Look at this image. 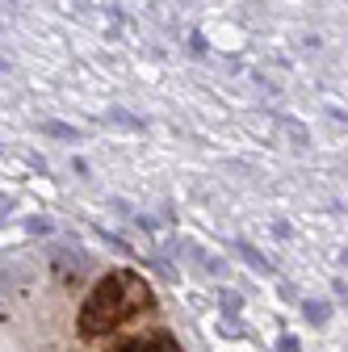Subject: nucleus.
<instances>
[{
  "mask_svg": "<svg viewBox=\"0 0 348 352\" xmlns=\"http://www.w3.org/2000/svg\"><path fill=\"white\" fill-rule=\"evenodd\" d=\"M143 311H151V285L130 269H113L89 289V298H84L80 315H76V327L84 340H97V336L126 327Z\"/></svg>",
  "mask_w": 348,
  "mask_h": 352,
  "instance_id": "nucleus-1",
  "label": "nucleus"
},
{
  "mask_svg": "<svg viewBox=\"0 0 348 352\" xmlns=\"http://www.w3.org/2000/svg\"><path fill=\"white\" fill-rule=\"evenodd\" d=\"M281 352H298V340H281Z\"/></svg>",
  "mask_w": 348,
  "mask_h": 352,
  "instance_id": "nucleus-3",
  "label": "nucleus"
},
{
  "mask_svg": "<svg viewBox=\"0 0 348 352\" xmlns=\"http://www.w3.org/2000/svg\"><path fill=\"white\" fill-rule=\"evenodd\" d=\"M105 352H181V344L172 340L164 327H151V331H139V336H126V340H113Z\"/></svg>",
  "mask_w": 348,
  "mask_h": 352,
  "instance_id": "nucleus-2",
  "label": "nucleus"
}]
</instances>
